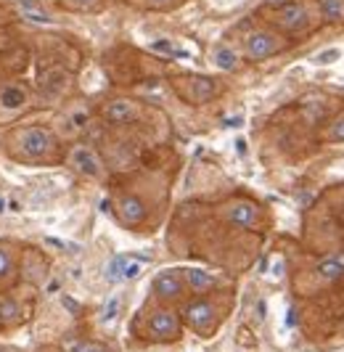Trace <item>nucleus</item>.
<instances>
[{"label": "nucleus", "mask_w": 344, "mask_h": 352, "mask_svg": "<svg viewBox=\"0 0 344 352\" xmlns=\"http://www.w3.org/2000/svg\"><path fill=\"white\" fill-rule=\"evenodd\" d=\"M180 276H183V283L189 286L193 294H206V292H212L215 283H217V278H215L209 270H204V267H183Z\"/></svg>", "instance_id": "obj_15"}, {"label": "nucleus", "mask_w": 344, "mask_h": 352, "mask_svg": "<svg viewBox=\"0 0 344 352\" xmlns=\"http://www.w3.org/2000/svg\"><path fill=\"white\" fill-rule=\"evenodd\" d=\"M67 120H69L67 122L69 130H72V133H80V130H85L87 124H90V111H87V109H74Z\"/></svg>", "instance_id": "obj_21"}, {"label": "nucleus", "mask_w": 344, "mask_h": 352, "mask_svg": "<svg viewBox=\"0 0 344 352\" xmlns=\"http://www.w3.org/2000/svg\"><path fill=\"white\" fill-rule=\"evenodd\" d=\"M69 167L83 177H101L103 175V159L98 157V151L87 143H74L67 154Z\"/></svg>", "instance_id": "obj_6"}, {"label": "nucleus", "mask_w": 344, "mask_h": 352, "mask_svg": "<svg viewBox=\"0 0 344 352\" xmlns=\"http://www.w3.org/2000/svg\"><path fill=\"white\" fill-rule=\"evenodd\" d=\"M19 305L14 300H0V323H17Z\"/></svg>", "instance_id": "obj_23"}, {"label": "nucleus", "mask_w": 344, "mask_h": 352, "mask_svg": "<svg viewBox=\"0 0 344 352\" xmlns=\"http://www.w3.org/2000/svg\"><path fill=\"white\" fill-rule=\"evenodd\" d=\"M315 270H318V276H321L323 281H328V283L339 281V278H344V254H331L326 260H321Z\"/></svg>", "instance_id": "obj_16"}, {"label": "nucleus", "mask_w": 344, "mask_h": 352, "mask_svg": "<svg viewBox=\"0 0 344 352\" xmlns=\"http://www.w3.org/2000/svg\"><path fill=\"white\" fill-rule=\"evenodd\" d=\"M30 101H32V90L21 80H8L0 88V111L3 114H19L30 106Z\"/></svg>", "instance_id": "obj_8"}, {"label": "nucleus", "mask_w": 344, "mask_h": 352, "mask_svg": "<svg viewBox=\"0 0 344 352\" xmlns=\"http://www.w3.org/2000/svg\"><path fill=\"white\" fill-rule=\"evenodd\" d=\"M323 24H342L344 21V0H318Z\"/></svg>", "instance_id": "obj_19"}, {"label": "nucleus", "mask_w": 344, "mask_h": 352, "mask_svg": "<svg viewBox=\"0 0 344 352\" xmlns=\"http://www.w3.org/2000/svg\"><path fill=\"white\" fill-rule=\"evenodd\" d=\"M143 109L133 98H111L101 106V117L106 124L111 127H130V124L140 122Z\"/></svg>", "instance_id": "obj_5"}, {"label": "nucleus", "mask_w": 344, "mask_h": 352, "mask_svg": "<svg viewBox=\"0 0 344 352\" xmlns=\"http://www.w3.org/2000/svg\"><path fill=\"white\" fill-rule=\"evenodd\" d=\"M223 217H225V223H230L233 228L249 230L259 226L262 210H259L257 201H252V199H233V201L225 204Z\"/></svg>", "instance_id": "obj_7"}, {"label": "nucleus", "mask_w": 344, "mask_h": 352, "mask_svg": "<svg viewBox=\"0 0 344 352\" xmlns=\"http://www.w3.org/2000/svg\"><path fill=\"white\" fill-rule=\"evenodd\" d=\"M72 352H109V350L103 344H96V342H80V344H74Z\"/></svg>", "instance_id": "obj_25"}, {"label": "nucleus", "mask_w": 344, "mask_h": 352, "mask_svg": "<svg viewBox=\"0 0 344 352\" xmlns=\"http://www.w3.org/2000/svg\"><path fill=\"white\" fill-rule=\"evenodd\" d=\"M339 56H342V53L336 51V48H334V51H323L321 53V58H315V64H331V61H336Z\"/></svg>", "instance_id": "obj_26"}, {"label": "nucleus", "mask_w": 344, "mask_h": 352, "mask_svg": "<svg viewBox=\"0 0 344 352\" xmlns=\"http://www.w3.org/2000/svg\"><path fill=\"white\" fill-rule=\"evenodd\" d=\"M292 45V40L283 35H278L273 30H255L244 37V58L252 61V64H259L270 56H278Z\"/></svg>", "instance_id": "obj_4"}, {"label": "nucleus", "mask_w": 344, "mask_h": 352, "mask_svg": "<svg viewBox=\"0 0 344 352\" xmlns=\"http://www.w3.org/2000/svg\"><path fill=\"white\" fill-rule=\"evenodd\" d=\"M0 210H3V201H0Z\"/></svg>", "instance_id": "obj_28"}, {"label": "nucleus", "mask_w": 344, "mask_h": 352, "mask_svg": "<svg viewBox=\"0 0 344 352\" xmlns=\"http://www.w3.org/2000/svg\"><path fill=\"white\" fill-rule=\"evenodd\" d=\"M140 273H143V260H136L130 254H120V257L109 260V265H106V278L111 283L133 281Z\"/></svg>", "instance_id": "obj_9"}, {"label": "nucleus", "mask_w": 344, "mask_h": 352, "mask_svg": "<svg viewBox=\"0 0 344 352\" xmlns=\"http://www.w3.org/2000/svg\"><path fill=\"white\" fill-rule=\"evenodd\" d=\"M117 313H120V297H111V300L103 305V313L98 316V320L101 323H111L117 318Z\"/></svg>", "instance_id": "obj_24"}, {"label": "nucleus", "mask_w": 344, "mask_h": 352, "mask_svg": "<svg viewBox=\"0 0 344 352\" xmlns=\"http://www.w3.org/2000/svg\"><path fill=\"white\" fill-rule=\"evenodd\" d=\"M154 294L159 300H178L180 294H183V276L178 273V270H164V273H159L154 278Z\"/></svg>", "instance_id": "obj_14"}, {"label": "nucleus", "mask_w": 344, "mask_h": 352, "mask_svg": "<svg viewBox=\"0 0 344 352\" xmlns=\"http://www.w3.org/2000/svg\"><path fill=\"white\" fill-rule=\"evenodd\" d=\"M149 331L156 342H172L180 334V318L175 316L172 310H159L149 320Z\"/></svg>", "instance_id": "obj_11"}, {"label": "nucleus", "mask_w": 344, "mask_h": 352, "mask_svg": "<svg viewBox=\"0 0 344 352\" xmlns=\"http://www.w3.org/2000/svg\"><path fill=\"white\" fill-rule=\"evenodd\" d=\"M172 88L175 93L189 101V104H209L212 98H217L220 93V82L215 77H206V74H175L172 77Z\"/></svg>", "instance_id": "obj_3"}, {"label": "nucleus", "mask_w": 344, "mask_h": 352, "mask_svg": "<svg viewBox=\"0 0 344 352\" xmlns=\"http://www.w3.org/2000/svg\"><path fill=\"white\" fill-rule=\"evenodd\" d=\"M146 214H149V210H146V204H143V199H140V196L122 194L120 199H117V217H120L127 228L140 226V223L146 220Z\"/></svg>", "instance_id": "obj_10"}, {"label": "nucleus", "mask_w": 344, "mask_h": 352, "mask_svg": "<svg viewBox=\"0 0 344 352\" xmlns=\"http://www.w3.org/2000/svg\"><path fill=\"white\" fill-rule=\"evenodd\" d=\"M56 6L69 14H96L106 6V0H56Z\"/></svg>", "instance_id": "obj_18"}, {"label": "nucleus", "mask_w": 344, "mask_h": 352, "mask_svg": "<svg viewBox=\"0 0 344 352\" xmlns=\"http://www.w3.org/2000/svg\"><path fill=\"white\" fill-rule=\"evenodd\" d=\"M215 64L220 67L223 72H233L239 67V56L233 48H228V45H220L217 51H215Z\"/></svg>", "instance_id": "obj_20"}, {"label": "nucleus", "mask_w": 344, "mask_h": 352, "mask_svg": "<svg viewBox=\"0 0 344 352\" xmlns=\"http://www.w3.org/2000/svg\"><path fill=\"white\" fill-rule=\"evenodd\" d=\"M326 138L331 143H344V111L331 120V124H328L326 130Z\"/></svg>", "instance_id": "obj_22"}, {"label": "nucleus", "mask_w": 344, "mask_h": 352, "mask_svg": "<svg viewBox=\"0 0 344 352\" xmlns=\"http://www.w3.org/2000/svg\"><path fill=\"white\" fill-rule=\"evenodd\" d=\"M69 85H72V74H69L64 67H51V69L40 77V93H43V98H48V101L61 98L69 90Z\"/></svg>", "instance_id": "obj_12"}, {"label": "nucleus", "mask_w": 344, "mask_h": 352, "mask_svg": "<svg viewBox=\"0 0 344 352\" xmlns=\"http://www.w3.org/2000/svg\"><path fill=\"white\" fill-rule=\"evenodd\" d=\"M270 30L283 37H305L323 24L318 0H283L278 6H265L257 11Z\"/></svg>", "instance_id": "obj_1"}, {"label": "nucleus", "mask_w": 344, "mask_h": 352, "mask_svg": "<svg viewBox=\"0 0 344 352\" xmlns=\"http://www.w3.org/2000/svg\"><path fill=\"white\" fill-rule=\"evenodd\" d=\"M17 157L32 164H48L58 157V141L51 127L45 124H30L17 133Z\"/></svg>", "instance_id": "obj_2"}, {"label": "nucleus", "mask_w": 344, "mask_h": 352, "mask_svg": "<svg viewBox=\"0 0 344 352\" xmlns=\"http://www.w3.org/2000/svg\"><path fill=\"white\" fill-rule=\"evenodd\" d=\"M186 320L191 329L196 331H206L215 323V305L206 300H193L186 305Z\"/></svg>", "instance_id": "obj_13"}, {"label": "nucleus", "mask_w": 344, "mask_h": 352, "mask_svg": "<svg viewBox=\"0 0 344 352\" xmlns=\"http://www.w3.org/2000/svg\"><path fill=\"white\" fill-rule=\"evenodd\" d=\"M122 3L136 8V11H156V14H162V11H175L180 6H186L189 0H122Z\"/></svg>", "instance_id": "obj_17"}, {"label": "nucleus", "mask_w": 344, "mask_h": 352, "mask_svg": "<svg viewBox=\"0 0 344 352\" xmlns=\"http://www.w3.org/2000/svg\"><path fill=\"white\" fill-rule=\"evenodd\" d=\"M8 267H11V257L0 249V276H6V273H8Z\"/></svg>", "instance_id": "obj_27"}]
</instances>
